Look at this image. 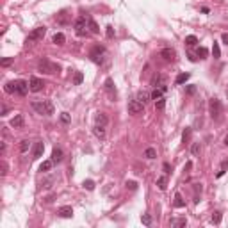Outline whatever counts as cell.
Wrapping results in <instances>:
<instances>
[{"label":"cell","instance_id":"1","mask_svg":"<svg viewBox=\"0 0 228 228\" xmlns=\"http://www.w3.org/2000/svg\"><path fill=\"white\" fill-rule=\"evenodd\" d=\"M38 68H39V72L48 73V75H55V73L61 72V66L52 61H48V59H41V61L38 62Z\"/></svg>","mask_w":228,"mask_h":228},{"label":"cell","instance_id":"2","mask_svg":"<svg viewBox=\"0 0 228 228\" xmlns=\"http://www.w3.org/2000/svg\"><path fill=\"white\" fill-rule=\"evenodd\" d=\"M32 109L38 114H45V116H52L53 114L52 102H32Z\"/></svg>","mask_w":228,"mask_h":228},{"label":"cell","instance_id":"3","mask_svg":"<svg viewBox=\"0 0 228 228\" xmlns=\"http://www.w3.org/2000/svg\"><path fill=\"white\" fill-rule=\"evenodd\" d=\"M208 112L212 116V120H219L221 118V112H223V105L219 102L218 98H212L208 102Z\"/></svg>","mask_w":228,"mask_h":228},{"label":"cell","instance_id":"4","mask_svg":"<svg viewBox=\"0 0 228 228\" xmlns=\"http://www.w3.org/2000/svg\"><path fill=\"white\" fill-rule=\"evenodd\" d=\"M45 34H46V27H36V29H34V31L27 36V43L39 41V39H43V38H45Z\"/></svg>","mask_w":228,"mask_h":228},{"label":"cell","instance_id":"5","mask_svg":"<svg viewBox=\"0 0 228 228\" xmlns=\"http://www.w3.org/2000/svg\"><path fill=\"white\" fill-rule=\"evenodd\" d=\"M104 53H105V48L100 46V45H96L93 50H91V59H93L96 64H102V62H104V57H102Z\"/></svg>","mask_w":228,"mask_h":228},{"label":"cell","instance_id":"6","mask_svg":"<svg viewBox=\"0 0 228 228\" xmlns=\"http://www.w3.org/2000/svg\"><path fill=\"white\" fill-rule=\"evenodd\" d=\"M29 89H31V86L25 80H16L14 82V93H18L20 96H25V94L29 93Z\"/></svg>","mask_w":228,"mask_h":228},{"label":"cell","instance_id":"7","mask_svg":"<svg viewBox=\"0 0 228 228\" xmlns=\"http://www.w3.org/2000/svg\"><path fill=\"white\" fill-rule=\"evenodd\" d=\"M152 86H153V87H160L162 91H166V89H167V86H166V77H164V75H160V73L153 75V79H152Z\"/></svg>","mask_w":228,"mask_h":228},{"label":"cell","instance_id":"8","mask_svg":"<svg viewBox=\"0 0 228 228\" xmlns=\"http://www.w3.org/2000/svg\"><path fill=\"white\" fill-rule=\"evenodd\" d=\"M29 86H31V91H32V93H39V91L43 89V86H45V82H43L41 79H38V77H31Z\"/></svg>","mask_w":228,"mask_h":228},{"label":"cell","instance_id":"9","mask_svg":"<svg viewBox=\"0 0 228 228\" xmlns=\"http://www.w3.org/2000/svg\"><path fill=\"white\" fill-rule=\"evenodd\" d=\"M86 25H87V18H84V16H79L77 20H75V31H77V34L79 36H84L86 34Z\"/></svg>","mask_w":228,"mask_h":228},{"label":"cell","instance_id":"10","mask_svg":"<svg viewBox=\"0 0 228 228\" xmlns=\"http://www.w3.org/2000/svg\"><path fill=\"white\" fill-rule=\"evenodd\" d=\"M143 109H145V104H141L139 100H132L128 104V112L130 114H139V112H143Z\"/></svg>","mask_w":228,"mask_h":228},{"label":"cell","instance_id":"11","mask_svg":"<svg viewBox=\"0 0 228 228\" xmlns=\"http://www.w3.org/2000/svg\"><path fill=\"white\" fill-rule=\"evenodd\" d=\"M43 152H45V143H43V141H38V143L34 145L32 159H39V157H43Z\"/></svg>","mask_w":228,"mask_h":228},{"label":"cell","instance_id":"12","mask_svg":"<svg viewBox=\"0 0 228 228\" xmlns=\"http://www.w3.org/2000/svg\"><path fill=\"white\" fill-rule=\"evenodd\" d=\"M160 57L167 62L175 61V50L173 48H164V50H160Z\"/></svg>","mask_w":228,"mask_h":228},{"label":"cell","instance_id":"13","mask_svg":"<svg viewBox=\"0 0 228 228\" xmlns=\"http://www.w3.org/2000/svg\"><path fill=\"white\" fill-rule=\"evenodd\" d=\"M23 125H25V120H23L21 114H16V116L11 120V127H13V128H23Z\"/></svg>","mask_w":228,"mask_h":228},{"label":"cell","instance_id":"14","mask_svg":"<svg viewBox=\"0 0 228 228\" xmlns=\"http://www.w3.org/2000/svg\"><path fill=\"white\" fill-rule=\"evenodd\" d=\"M57 214H59L61 218H72V216H73V208L70 207V205H64V207L57 208Z\"/></svg>","mask_w":228,"mask_h":228},{"label":"cell","instance_id":"15","mask_svg":"<svg viewBox=\"0 0 228 228\" xmlns=\"http://www.w3.org/2000/svg\"><path fill=\"white\" fill-rule=\"evenodd\" d=\"M55 20H57V23H59V25H66V23L70 21V14H68L66 11H61V13L57 14V18H55Z\"/></svg>","mask_w":228,"mask_h":228},{"label":"cell","instance_id":"16","mask_svg":"<svg viewBox=\"0 0 228 228\" xmlns=\"http://www.w3.org/2000/svg\"><path fill=\"white\" fill-rule=\"evenodd\" d=\"M137 100H139L141 104L146 105L150 100H152V94L148 93V91H139V93H137Z\"/></svg>","mask_w":228,"mask_h":228},{"label":"cell","instance_id":"17","mask_svg":"<svg viewBox=\"0 0 228 228\" xmlns=\"http://www.w3.org/2000/svg\"><path fill=\"white\" fill-rule=\"evenodd\" d=\"M87 29L93 32V34H98L100 32V27H98V23L91 18V16H87Z\"/></svg>","mask_w":228,"mask_h":228},{"label":"cell","instance_id":"18","mask_svg":"<svg viewBox=\"0 0 228 228\" xmlns=\"http://www.w3.org/2000/svg\"><path fill=\"white\" fill-rule=\"evenodd\" d=\"M52 160H53V164H57V162H61V160H62V150H61V148H53Z\"/></svg>","mask_w":228,"mask_h":228},{"label":"cell","instance_id":"19","mask_svg":"<svg viewBox=\"0 0 228 228\" xmlns=\"http://www.w3.org/2000/svg\"><path fill=\"white\" fill-rule=\"evenodd\" d=\"M53 166V160L50 159V160H43L41 166H39V171H43V173H46V171H50Z\"/></svg>","mask_w":228,"mask_h":228},{"label":"cell","instance_id":"20","mask_svg":"<svg viewBox=\"0 0 228 228\" xmlns=\"http://www.w3.org/2000/svg\"><path fill=\"white\" fill-rule=\"evenodd\" d=\"M93 132H94V135H96V137H100V139H104V137H105V128H104V125H96Z\"/></svg>","mask_w":228,"mask_h":228},{"label":"cell","instance_id":"21","mask_svg":"<svg viewBox=\"0 0 228 228\" xmlns=\"http://www.w3.org/2000/svg\"><path fill=\"white\" fill-rule=\"evenodd\" d=\"M55 45H64V41H66V36L62 34V32H57L55 36H53V39H52Z\"/></svg>","mask_w":228,"mask_h":228},{"label":"cell","instance_id":"22","mask_svg":"<svg viewBox=\"0 0 228 228\" xmlns=\"http://www.w3.org/2000/svg\"><path fill=\"white\" fill-rule=\"evenodd\" d=\"M175 207H176V208L186 207V201H184V198H182V194H178V193L175 194Z\"/></svg>","mask_w":228,"mask_h":228},{"label":"cell","instance_id":"23","mask_svg":"<svg viewBox=\"0 0 228 228\" xmlns=\"http://www.w3.org/2000/svg\"><path fill=\"white\" fill-rule=\"evenodd\" d=\"M145 157H146V159H150V160L155 159V157H157V150H155V148H152V146L146 148V150H145Z\"/></svg>","mask_w":228,"mask_h":228},{"label":"cell","instance_id":"24","mask_svg":"<svg viewBox=\"0 0 228 228\" xmlns=\"http://www.w3.org/2000/svg\"><path fill=\"white\" fill-rule=\"evenodd\" d=\"M187 219L186 218H178V219H171V226H186Z\"/></svg>","mask_w":228,"mask_h":228},{"label":"cell","instance_id":"25","mask_svg":"<svg viewBox=\"0 0 228 228\" xmlns=\"http://www.w3.org/2000/svg\"><path fill=\"white\" fill-rule=\"evenodd\" d=\"M96 125H107V116H105L104 112H98L96 114Z\"/></svg>","mask_w":228,"mask_h":228},{"label":"cell","instance_id":"26","mask_svg":"<svg viewBox=\"0 0 228 228\" xmlns=\"http://www.w3.org/2000/svg\"><path fill=\"white\" fill-rule=\"evenodd\" d=\"M82 80H84L82 72H75V77H73V84H75V86H80V84H82Z\"/></svg>","mask_w":228,"mask_h":228},{"label":"cell","instance_id":"27","mask_svg":"<svg viewBox=\"0 0 228 228\" xmlns=\"http://www.w3.org/2000/svg\"><path fill=\"white\" fill-rule=\"evenodd\" d=\"M189 77H191L189 73H180V75L176 77L175 82H176V84H184V82H187V80H189Z\"/></svg>","mask_w":228,"mask_h":228},{"label":"cell","instance_id":"28","mask_svg":"<svg viewBox=\"0 0 228 228\" xmlns=\"http://www.w3.org/2000/svg\"><path fill=\"white\" fill-rule=\"evenodd\" d=\"M157 187L160 191H166V176H159L157 178Z\"/></svg>","mask_w":228,"mask_h":228},{"label":"cell","instance_id":"29","mask_svg":"<svg viewBox=\"0 0 228 228\" xmlns=\"http://www.w3.org/2000/svg\"><path fill=\"white\" fill-rule=\"evenodd\" d=\"M164 107H166V98H159L155 104V109L157 111H164Z\"/></svg>","mask_w":228,"mask_h":228},{"label":"cell","instance_id":"30","mask_svg":"<svg viewBox=\"0 0 228 228\" xmlns=\"http://www.w3.org/2000/svg\"><path fill=\"white\" fill-rule=\"evenodd\" d=\"M29 146H31V143H29V139H23V141L20 143V152H21V153H25V152L29 150Z\"/></svg>","mask_w":228,"mask_h":228},{"label":"cell","instance_id":"31","mask_svg":"<svg viewBox=\"0 0 228 228\" xmlns=\"http://www.w3.org/2000/svg\"><path fill=\"white\" fill-rule=\"evenodd\" d=\"M105 89H107L111 94L114 93V82H112V79H107V80H105Z\"/></svg>","mask_w":228,"mask_h":228},{"label":"cell","instance_id":"32","mask_svg":"<svg viewBox=\"0 0 228 228\" xmlns=\"http://www.w3.org/2000/svg\"><path fill=\"white\" fill-rule=\"evenodd\" d=\"M141 223L146 225V226H150V225H152V216H150V214H143V216H141Z\"/></svg>","mask_w":228,"mask_h":228},{"label":"cell","instance_id":"33","mask_svg":"<svg viewBox=\"0 0 228 228\" xmlns=\"http://www.w3.org/2000/svg\"><path fill=\"white\" fill-rule=\"evenodd\" d=\"M191 134H193V128H186V130H184V134H182V139H184V143H189V139H191Z\"/></svg>","mask_w":228,"mask_h":228},{"label":"cell","instance_id":"34","mask_svg":"<svg viewBox=\"0 0 228 228\" xmlns=\"http://www.w3.org/2000/svg\"><path fill=\"white\" fill-rule=\"evenodd\" d=\"M196 43H198L196 36H187V38H186V45H189V46H194Z\"/></svg>","mask_w":228,"mask_h":228},{"label":"cell","instance_id":"35","mask_svg":"<svg viewBox=\"0 0 228 228\" xmlns=\"http://www.w3.org/2000/svg\"><path fill=\"white\" fill-rule=\"evenodd\" d=\"M200 150H201V145H200V143H193V146H191V153H193V155H198Z\"/></svg>","mask_w":228,"mask_h":228},{"label":"cell","instance_id":"36","mask_svg":"<svg viewBox=\"0 0 228 228\" xmlns=\"http://www.w3.org/2000/svg\"><path fill=\"white\" fill-rule=\"evenodd\" d=\"M162 89H159V87H155V91L152 93V100H159V98H162Z\"/></svg>","mask_w":228,"mask_h":228},{"label":"cell","instance_id":"37","mask_svg":"<svg viewBox=\"0 0 228 228\" xmlns=\"http://www.w3.org/2000/svg\"><path fill=\"white\" fill-rule=\"evenodd\" d=\"M212 53H214V57H216V59H219V57H221V50H219V45H218V43H214V46H212Z\"/></svg>","mask_w":228,"mask_h":228},{"label":"cell","instance_id":"38","mask_svg":"<svg viewBox=\"0 0 228 228\" xmlns=\"http://www.w3.org/2000/svg\"><path fill=\"white\" fill-rule=\"evenodd\" d=\"M82 186L86 187L87 191H93V189H94V182H93V180H84V184H82Z\"/></svg>","mask_w":228,"mask_h":228},{"label":"cell","instance_id":"39","mask_svg":"<svg viewBox=\"0 0 228 228\" xmlns=\"http://www.w3.org/2000/svg\"><path fill=\"white\" fill-rule=\"evenodd\" d=\"M212 223H214V225H219V223H221V212H214V214H212Z\"/></svg>","mask_w":228,"mask_h":228},{"label":"cell","instance_id":"40","mask_svg":"<svg viewBox=\"0 0 228 228\" xmlns=\"http://www.w3.org/2000/svg\"><path fill=\"white\" fill-rule=\"evenodd\" d=\"M4 91L6 93H14V82H7L6 87H4Z\"/></svg>","mask_w":228,"mask_h":228},{"label":"cell","instance_id":"41","mask_svg":"<svg viewBox=\"0 0 228 228\" xmlns=\"http://www.w3.org/2000/svg\"><path fill=\"white\" fill-rule=\"evenodd\" d=\"M125 186H127V189H130V191H135V189H137V182H134V180H128Z\"/></svg>","mask_w":228,"mask_h":228},{"label":"cell","instance_id":"42","mask_svg":"<svg viewBox=\"0 0 228 228\" xmlns=\"http://www.w3.org/2000/svg\"><path fill=\"white\" fill-rule=\"evenodd\" d=\"M61 121H62V123H70V121H72L70 114H68V112H61Z\"/></svg>","mask_w":228,"mask_h":228},{"label":"cell","instance_id":"43","mask_svg":"<svg viewBox=\"0 0 228 228\" xmlns=\"http://www.w3.org/2000/svg\"><path fill=\"white\" fill-rule=\"evenodd\" d=\"M13 61H14V57H6V59H2V66H9V64H13Z\"/></svg>","mask_w":228,"mask_h":228},{"label":"cell","instance_id":"44","mask_svg":"<svg viewBox=\"0 0 228 228\" xmlns=\"http://www.w3.org/2000/svg\"><path fill=\"white\" fill-rule=\"evenodd\" d=\"M186 93L187 94H194V93H196V86H187V87H186Z\"/></svg>","mask_w":228,"mask_h":228},{"label":"cell","instance_id":"45","mask_svg":"<svg viewBox=\"0 0 228 228\" xmlns=\"http://www.w3.org/2000/svg\"><path fill=\"white\" fill-rule=\"evenodd\" d=\"M198 55H200L201 59H205V55H207V48H198Z\"/></svg>","mask_w":228,"mask_h":228},{"label":"cell","instance_id":"46","mask_svg":"<svg viewBox=\"0 0 228 228\" xmlns=\"http://www.w3.org/2000/svg\"><path fill=\"white\" fill-rule=\"evenodd\" d=\"M105 32H107V38H114V29L111 27V25L107 27V31H105Z\"/></svg>","mask_w":228,"mask_h":228},{"label":"cell","instance_id":"47","mask_svg":"<svg viewBox=\"0 0 228 228\" xmlns=\"http://www.w3.org/2000/svg\"><path fill=\"white\" fill-rule=\"evenodd\" d=\"M0 173H2V176L7 175V164H6V162H2V171H0Z\"/></svg>","mask_w":228,"mask_h":228},{"label":"cell","instance_id":"48","mask_svg":"<svg viewBox=\"0 0 228 228\" xmlns=\"http://www.w3.org/2000/svg\"><path fill=\"white\" fill-rule=\"evenodd\" d=\"M162 169H164V173H166V175H169V173H171V167H169V164H164V166H162Z\"/></svg>","mask_w":228,"mask_h":228},{"label":"cell","instance_id":"49","mask_svg":"<svg viewBox=\"0 0 228 228\" xmlns=\"http://www.w3.org/2000/svg\"><path fill=\"white\" fill-rule=\"evenodd\" d=\"M221 39H223V43H225V45H228V34H223V36H221Z\"/></svg>","mask_w":228,"mask_h":228},{"label":"cell","instance_id":"50","mask_svg":"<svg viewBox=\"0 0 228 228\" xmlns=\"http://www.w3.org/2000/svg\"><path fill=\"white\" fill-rule=\"evenodd\" d=\"M228 167V160H225V162H223V164H221V169H223V171H225V169H226Z\"/></svg>","mask_w":228,"mask_h":228},{"label":"cell","instance_id":"51","mask_svg":"<svg viewBox=\"0 0 228 228\" xmlns=\"http://www.w3.org/2000/svg\"><path fill=\"white\" fill-rule=\"evenodd\" d=\"M191 167H193V162H187V164H186V169H187V171H189Z\"/></svg>","mask_w":228,"mask_h":228},{"label":"cell","instance_id":"52","mask_svg":"<svg viewBox=\"0 0 228 228\" xmlns=\"http://www.w3.org/2000/svg\"><path fill=\"white\" fill-rule=\"evenodd\" d=\"M223 143H225V146H228V135L225 137V141H223Z\"/></svg>","mask_w":228,"mask_h":228}]
</instances>
